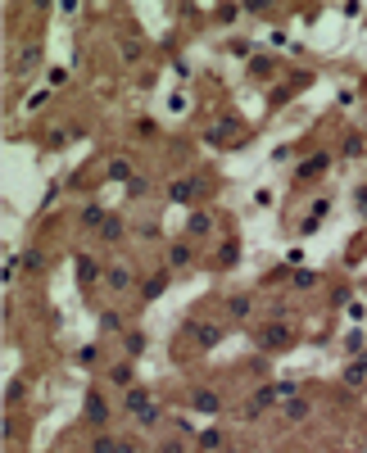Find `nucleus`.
Here are the masks:
<instances>
[{"instance_id":"nucleus-32","label":"nucleus","mask_w":367,"mask_h":453,"mask_svg":"<svg viewBox=\"0 0 367 453\" xmlns=\"http://www.w3.org/2000/svg\"><path fill=\"white\" fill-rule=\"evenodd\" d=\"M191 195H195V181H172V200H177V204H186Z\"/></svg>"},{"instance_id":"nucleus-5","label":"nucleus","mask_w":367,"mask_h":453,"mask_svg":"<svg viewBox=\"0 0 367 453\" xmlns=\"http://www.w3.org/2000/svg\"><path fill=\"white\" fill-rule=\"evenodd\" d=\"M272 403H282V394H277V381H272V385L263 381L254 394H249V403H245V417H258V412H268Z\"/></svg>"},{"instance_id":"nucleus-6","label":"nucleus","mask_w":367,"mask_h":453,"mask_svg":"<svg viewBox=\"0 0 367 453\" xmlns=\"http://www.w3.org/2000/svg\"><path fill=\"white\" fill-rule=\"evenodd\" d=\"M150 403H154V390H150V385H141V381L132 385L127 394H123V412H127V417H141Z\"/></svg>"},{"instance_id":"nucleus-23","label":"nucleus","mask_w":367,"mask_h":453,"mask_svg":"<svg viewBox=\"0 0 367 453\" xmlns=\"http://www.w3.org/2000/svg\"><path fill=\"white\" fill-rule=\"evenodd\" d=\"M308 412H313V403H308V399H299V394H295V399H286V421H304Z\"/></svg>"},{"instance_id":"nucleus-19","label":"nucleus","mask_w":367,"mask_h":453,"mask_svg":"<svg viewBox=\"0 0 367 453\" xmlns=\"http://www.w3.org/2000/svg\"><path fill=\"white\" fill-rule=\"evenodd\" d=\"M100 331H104V335H127V322H123V313L104 308V313H100Z\"/></svg>"},{"instance_id":"nucleus-3","label":"nucleus","mask_w":367,"mask_h":453,"mask_svg":"<svg viewBox=\"0 0 367 453\" xmlns=\"http://www.w3.org/2000/svg\"><path fill=\"white\" fill-rule=\"evenodd\" d=\"M326 168H331V150L308 154V159L295 168V186H313V181H322V177H326Z\"/></svg>"},{"instance_id":"nucleus-28","label":"nucleus","mask_w":367,"mask_h":453,"mask_svg":"<svg viewBox=\"0 0 367 453\" xmlns=\"http://www.w3.org/2000/svg\"><path fill=\"white\" fill-rule=\"evenodd\" d=\"M240 258V245L236 240H222V249H218V267H231Z\"/></svg>"},{"instance_id":"nucleus-8","label":"nucleus","mask_w":367,"mask_h":453,"mask_svg":"<svg viewBox=\"0 0 367 453\" xmlns=\"http://www.w3.org/2000/svg\"><path fill=\"white\" fill-rule=\"evenodd\" d=\"M104 377H109V385H118V390H132V385H137V363H132V358L109 363V368H104Z\"/></svg>"},{"instance_id":"nucleus-2","label":"nucleus","mask_w":367,"mask_h":453,"mask_svg":"<svg viewBox=\"0 0 367 453\" xmlns=\"http://www.w3.org/2000/svg\"><path fill=\"white\" fill-rule=\"evenodd\" d=\"M82 417H86V426H91L95 435H104V431H109L113 412H109V403H104L100 390H86V399H82Z\"/></svg>"},{"instance_id":"nucleus-39","label":"nucleus","mask_w":367,"mask_h":453,"mask_svg":"<svg viewBox=\"0 0 367 453\" xmlns=\"http://www.w3.org/2000/svg\"><path fill=\"white\" fill-rule=\"evenodd\" d=\"M159 453H186V445H181V440H163Z\"/></svg>"},{"instance_id":"nucleus-29","label":"nucleus","mask_w":367,"mask_h":453,"mask_svg":"<svg viewBox=\"0 0 367 453\" xmlns=\"http://www.w3.org/2000/svg\"><path fill=\"white\" fill-rule=\"evenodd\" d=\"M118 445H123V440H113L109 431H104V435H95V445H91V453H118Z\"/></svg>"},{"instance_id":"nucleus-7","label":"nucleus","mask_w":367,"mask_h":453,"mask_svg":"<svg viewBox=\"0 0 367 453\" xmlns=\"http://www.w3.org/2000/svg\"><path fill=\"white\" fill-rule=\"evenodd\" d=\"M172 286V267H154V272L146 277V286H141V304H150V300H159L163 291Z\"/></svg>"},{"instance_id":"nucleus-24","label":"nucleus","mask_w":367,"mask_h":453,"mask_svg":"<svg viewBox=\"0 0 367 453\" xmlns=\"http://www.w3.org/2000/svg\"><path fill=\"white\" fill-rule=\"evenodd\" d=\"M123 236H127V223L118 214H109V223L100 227V240H123Z\"/></svg>"},{"instance_id":"nucleus-34","label":"nucleus","mask_w":367,"mask_h":453,"mask_svg":"<svg viewBox=\"0 0 367 453\" xmlns=\"http://www.w3.org/2000/svg\"><path fill=\"white\" fill-rule=\"evenodd\" d=\"M340 154H345V159H354V154H363V137H359V132H354V137H349V141H345V146H340Z\"/></svg>"},{"instance_id":"nucleus-22","label":"nucleus","mask_w":367,"mask_h":453,"mask_svg":"<svg viewBox=\"0 0 367 453\" xmlns=\"http://www.w3.org/2000/svg\"><path fill=\"white\" fill-rule=\"evenodd\" d=\"M109 181H132L137 172H132V159H109V172H104Z\"/></svg>"},{"instance_id":"nucleus-26","label":"nucleus","mask_w":367,"mask_h":453,"mask_svg":"<svg viewBox=\"0 0 367 453\" xmlns=\"http://www.w3.org/2000/svg\"><path fill=\"white\" fill-rule=\"evenodd\" d=\"M317 281H322V277H317V272H313V267H299V272L291 277V286H295V291H313V286H317Z\"/></svg>"},{"instance_id":"nucleus-12","label":"nucleus","mask_w":367,"mask_h":453,"mask_svg":"<svg viewBox=\"0 0 367 453\" xmlns=\"http://www.w3.org/2000/svg\"><path fill=\"white\" fill-rule=\"evenodd\" d=\"M104 286H109V291H118V295H127L132 286H137V277H132L127 263H118V267H104Z\"/></svg>"},{"instance_id":"nucleus-11","label":"nucleus","mask_w":367,"mask_h":453,"mask_svg":"<svg viewBox=\"0 0 367 453\" xmlns=\"http://www.w3.org/2000/svg\"><path fill=\"white\" fill-rule=\"evenodd\" d=\"M186 236L191 240H209L214 236V214H209V209H195V214L186 218Z\"/></svg>"},{"instance_id":"nucleus-13","label":"nucleus","mask_w":367,"mask_h":453,"mask_svg":"<svg viewBox=\"0 0 367 453\" xmlns=\"http://www.w3.org/2000/svg\"><path fill=\"white\" fill-rule=\"evenodd\" d=\"M227 317L231 322H254V300H249V295H227Z\"/></svg>"},{"instance_id":"nucleus-18","label":"nucleus","mask_w":367,"mask_h":453,"mask_svg":"<svg viewBox=\"0 0 367 453\" xmlns=\"http://www.w3.org/2000/svg\"><path fill=\"white\" fill-rule=\"evenodd\" d=\"M73 363H77V368H100V363H104V349L91 340V344H82V349L73 354Z\"/></svg>"},{"instance_id":"nucleus-37","label":"nucleus","mask_w":367,"mask_h":453,"mask_svg":"<svg viewBox=\"0 0 367 453\" xmlns=\"http://www.w3.org/2000/svg\"><path fill=\"white\" fill-rule=\"evenodd\" d=\"M127 190H132V195H146L150 181H146V177H132V181H127Z\"/></svg>"},{"instance_id":"nucleus-16","label":"nucleus","mask_w":367,"mask_h":453,"mask_svg":"<svg viewBox=\"0 0 367 453\" xmlns=\"http://www.w3.org/2000/svg\"><path fill=\"white\" fill-rule=\"evenodd\" d=\"M168 421H172L168 408H163V403H150V408L137 417V426H141V431H159V426H168Z\"/></svg>"},{"instance_id":"nucleus-4","label":"nucleus","mask_w":367,"mask_h":453,"mask_svg":"<svg viewBox=\"0 0 367 453\" xmlns=\"http://www.w3.org/2000/svg\"><path fill=\"white\" fill-rule=\"evenodd\" d=\"M186 403L195 412H205V417H214V412H222V399H218V390L214 385H195V390L186 394Z\"/></svg>"},{"instance_id":"nucleus-38","label":"nucleus","mask_w":367,"mask_h":453,"mask_svg":"<svg viewBox=\"0 0 367 453\" xmlns=\"http://www.w3.org/2000/svg\"><path fill=\"white\" fill-rule=\"evenodd\" d=\"M118 50H123V55H127V60H141V41H123V46H118Z\"/></svg>"},{"instance_id":"nucleus-40","label":"nucleus","mask_w":367,"mask_h":453,"mask_svg":"<svg viewBox=\"0 0 367 453\" xmlns=\"http://www.w3.org/2000/svg\"><path fill=\"white\" fill-rule=\"evenodd\" d=\"M64 141H69V132H50V137H46V146H50V150H60Z\"/></svg>"},{"instance_id":"nucleus-15","label":"nucleus","mask_w":367,"mask_h":453,"mask_svg":"<svg viewBox=\"0 0 367 453\" xmlns=\"http://www.w3.org/2000/svg\"><path fill=\"white\" fill-rule=\"evenodd\" d=\"M100 263H95V258H86V254H77V286H82V291H91L95 281H100Z\"/></svg>"},{"instance_id":"nucleus-31","label":"nucleus","mask_w":367,"mask_h":453,"mask_svg":"<svg viewBox=\"0 0 367 453\" xmlns=\"http://www.w3.org/2000/svg\"><path fill=\"white\" fill-rule=\"evenodd\" d=\"M168 426H172V431H177V435H181V440H195V426H191V417H181V412H177V417H172V421H168Z\"/></svg>"},{"instance_id":"nucleus-1","label":"nucleus","mask_w":367,"mask_h":453,"mask_svg":"<svg viewBox=\"0 0 367 453\" xmlns=\"http://www.w3.org/2000/svg\"><path fill=\"white\" fill-rule=\"evenodd\" d=\"M291 340H295V331H291L286 317H268V326H258V331H254V344H258V349H268V354L286 349Z\"/></svg>"},{"instance_id":"nucleus-21","label":"nucleus","mask_w":367,"mask_h":453,"mask_svg":"<svg viewBox=\"0 0 367 453\" xmlns=\"http://www.w3.org/2000/svg\"><path fill=\"white\" fill-rule=\"evenodd\" d=\"M18 263H23V272H27V277H32V281H36V277H41V272H46V258H41V249H36V245H32V249H27V254H23V258H18Z\"/></svg>"},{"instance_id":"nucleus-10","label":"nucleus","mask_w":367,"mask_h":453,"mask_svg":"<svg viewBox=\"0 0 367 453\" xmlns=\"http://www.w3.org/2000/svg\"><path fill=\"white\" fill-rule=\"evenodd\" d=\"M109 214H113V209H104L100 200H91V204H82V214H77V223H82L86 231H100L104 223H109Z\"/></svg>"},{"instance_id":"nucleus-17","label":"nucleus","mask_w":367,"mask_h":453,"mask_svg":"<svg viewBox=\"0 0 367 453\" xmlns=\"http://www.w3.org/2000/svg\"><path fill=\"white\" fill-rule=\"evenodd\" d=\"M191 263H195L191 240H172V245H168V267H191Z\"/></svg>"},{"instance_id":"nucleus-33","label":"nucleus","mask_w":367,"mask_h":453,"mask_svg":"<svg viewBox=\"0 0 367 453\" xmlns=\"http://www.w3.org/2000/svg\"><path fill=\"white\" fill-rule=\"evenodd\" d=\"M218 445H222V431H218V426L200 431V449H218Z\"/></svg>"},{"instance_id":"nucleus-30","label":"nucleus","mask_w":367,"mask_h":453,"mask_svg":"<svg viewBox=\"0 0 367 453\" xmlns=\"http://www.w3.org/2000/svg\"><path fill=\"white\" fill-rule=\"evenodd\" d=\"M23 394H27L23 381H9V385H5V403H9V408H14V403H23Z\"/></svg>"},{"instance_id":"nucleus-20","label":"nucleus","mask_w":367,"mask_h":453,"mask_svg":"<svg viewBox=\"0 0 367 453\" xmlns=\"http://www.w3.org/2000/svg\"><path fill=\"white\" fill-rule=\"evenodd\" d=\"M36 64H41V46H27V50L18 55V77H32Z\"/></svg>"},{"instance_id":"nucleus-9","label":"nucleus","mask_w":367,"mask_h":453,"mask_svg":"<svg viewBox=\"0 0 367 453\" xmlns=\"http://www.w3.org/2000/svg\"><path fill=\"white\" fill-rule=\"evenodd\" d=\"M191 340H195V349H218L222 326H214V322H191Z\"/></svg>"},{"instance_id":"nucleus-14","label":"nucleus","mask_w":367,"mask_h":453,"mask_svg":"<svg viewBox=\"0 0 367 453\" xmlns=\"http://www.w3.org/2000/svg\"><path fill=\"white\" fill-rule=\"evenodd\" d=\"M340 385H345V390H363V385H367V354H359V358L340 372Z\"/></svg>"},{"instance_id":"nucleus-35","label":"nucleus","mask_w":367,"mask_h":453,"mask_svg":"<svg viewBox=\"0 0 367 453\" xmlns=\"http://www.w3.org/2000/svg\"><path fill=\"white\" fill-rule=\"evenodd\" d=\"M249 73H254V77H263V73H272V60H263V55H258V60H254V64H249Z\"/></svg>"},{"instance_id":"nucleus-25","label":"nucleus","mask_w":367,"mask_h":453,"mask_svg":"<svg viewBox=\"0 0 367 453\" xmlns=\"http://www.w3.org/2000/svg\"><path fill=\"white\" fill-rule=\"evenodd\" d=\"M123 349H127L132 363H137L141 354H146V335H141V331H127V335H123Z\"/></svg>"},{"instance_id":"nucleus-36","label":"nucleus","mask_w":367,"mask_h":453,"mask_svg":"<svg viewBox=\"0 0 367 453\" xmlns=\"http://www.w3.org/2000/svg\"><path fill=\"white\" fill-rule=\"evenodd\" d=\"M137 236H141V240H154V236H159V223H141Z\"/></svg>"},{"instance_id":"nucleus-41","label":"nucleus","mask_w":367,"mask_h":453,"mask_svg":"<svg viewBox=\"0 0 367 453\" xmlns=\"http://www.w3.org/2000/svg\"><path fill=\"white\" fill-rule=\"evenodd\" d=\"M118 453H137V445H132V440H123V445H118Z\"/></svg>"},{"instance_id":"nucleus-27","label":"nucleus","mask_w":367,"mask_h":453,"mask_svg":"<svg viewBox=\"0 0 367 453\" xmlns=\"http://www.w3.org/2000/svg\"><path fill=\"white\" fill-rule=\"evenodd\" d=\"M209 141H214V146H227V141H236V123H218V127L209 132Z\"/></svg>"}]
</instances>
